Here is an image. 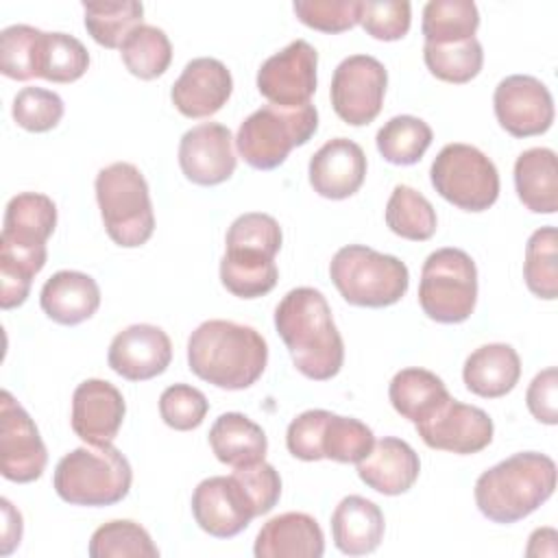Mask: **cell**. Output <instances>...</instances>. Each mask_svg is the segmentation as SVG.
Masks as SVG:
<instances>
[{
	"instance_id": "cell-43",
	"label": "cell",
	"mask_w": 558,
	"mask_h": 558,
	"mask_svg": "<svg viewBox=\"0 0 558 558\" xmlns=\"http://www.w3.org/2000/svg\"><path fill=\"white\" fill-rule=\"evenodd\" d=\"M207 412V397L190 384H172L159 397L161 421L177 432L196 429L205 421Z\"/></svg>"
},
{
	"instance_id": "cell-37",
	"label": "cell",
	"mask_w": 558,
	"mask_h": 558,
	"mask_svg": "<svg viewBox=\"0 0 558 558\" xmlns=\"http://www.w3.org/2000/svg\"><path fill=\"white\" fill-rule=\"evenodd\" d=\"M523 279L527 290L545 301L558 296V231L556 227L536 229L525 244Z\"/></svg>"
},
{
	"instance_id": "cell-47",
	"label": "cell",
	"mask_w": 558,
	"mask_h": 558,
	"mask_svg": "<svg viewBox=\"0 0 558 558\" xmlns=\"http://www.w3.org/2000/svg\"><path fill=\"white\" fill-rule=\"evenodd\" d=\"M233 475L240 480V484L248 493L257 517L270 512L277 506L281 497V477L272 464L262 460L251 466L233 469Z\"/></svg>"
},
{
	"instance_id": "cell-7",
	"label": "cell",
	"mask_w": 558,
	"mask_h": 558,
	"mask_svg": "<svg viewBox=\"0 0 558 558\" xmlns=\"http://www.w3.org/2000/svg\"><path fill=\"white\" fill-rule=\"evenodd\" d=\"M96 201L107 235L122 248L146 244L155 231L150 190L137 166L116 161L98 170Z\"/></svg>"
},
{
	"instance_id": "cell-32",
	"label": "cell",
	"mask_w": 558,
	"mask_h": 558,
	"mask_svg": "<svg viewBox=\"0 0 558 558\" xmlns=\"http://www.w3.org/2000/svg\"><path fill=\"white\" fill-rule=\"evenodd\" d=\"M480 11L471 0H429L423 9L425 44H456L475 37Z\"/></svg>"
},
{
	"instance_id": "cell-23",
	"label": "cell",
	"mask_w": 558,
	"mask_h": 558,
	"mask_svg": "<svg viewBox=\"0 0 558 558\" xmlns=\"http://www.w3.org/2000/svg\"><path fill=\"white\" fill-rule=\"evenodd\" d=\"M253 554L255 558H320L325 534L312 514L283 512L262 525Z\"/></svg>"
},
{
	"instance_id": "cell-48",
	"label": "cell",
	"mask_w": 558,
	"mask_h": 558,
	"mask_svg": "<svg viewBox=\"0 0 558 558\" xmlns=\"http://www.w3.org/2000/svg\"><path fill=\"white\" fill-rule=\"evenodd\" d=\"M525 403L536 421L545 425L558 423V371L554 366L541 371L530 381Z\"/></svg>"
},
{
	"instance_id": "cell-2",
	"label": "cell",
	"mask_w": 558,
	"mask_h": 558,
	"mask_svg": "<svg viewBox=\"0 0 558 558\" xmlns=\"http://www.w3.org/2000/svg\"><path fill=\"white\" fill-rule=\"evenodd\" d=\"M275 327L301 375L327 381L340 373L344 342L320 290L307 286L290 290L275 307Z\"/></svg>"
},
{
	"instance_id": "cell-19",
	"label": "cell",
	"mask_w": 558,
	"mask_h": 558,
	"mask_svg": "<svg viewBox=\"0 0 558 558\" xmlns=\"http://www.w3.org/2000/svg\"><path fill=\"white\" fill-rule=\"evenodd\" d=\"M107 362L116 375L129 381H146L170 366L172 342L161 327L137 323L113 336Z\"/></svg>"
},
{
	"instance_id": "cell-38",
	"label": "cell",
	"mask_w": 558,
	"mask_h": 558,
	"mask_svg": "<svg viewBox=\"0 0 558 558\" xmlns=\"http://www.w3.org/2000/svg\"><path fill=\"white\" fill-rule=\"evenodd\" d=\"M87 554L92 558H157L159 549L140 523L116 519L94 530Z\"/></svg>"
},
{
	"instance_id": "cell-36",
	"label": "cell",
	"mask_w": 558,
	"mask_h": 558,
	"mask_svg": "<svg viewBox=\"0 0 558 558\" xmlns=\"http://www.w3.org/2000/svg\"><path fill=\"white\" fill-rule=\"evenodd\" d=\"M89 68V52L81 39L68 33H44L39 44L37 78L74 83Z\"/></svg>"
},
{
	"instance_id": "cell-42",
	"label": "cell",
	"mask_w": 558,
	"mask_h": 558,
	"mask_svg": "<svg viewBox=\"0 0 558 558\" xmlns=\"http://www.w3.org/2000/svg\"><path fill=\"white\" fill-rule=\"evenodd\" d=\"M63 100L57 92L44 87H22L11 107V116L17 126L31 133H46L54 129L63 118Z\"/></svg>"
},
{
	"instance_id": "cell-6",
	"label": "cell",
	"mask_w": 558,
	"mask_h": 558,
	"mask_svg": "<svg viewBox=\"0 0 558 558\" xmlns=\"http://www.w3.org/2000/svg\"><path fill=\"white\" fill-rule=\"evenodd\" d=\"M133 484V469L124 453L109 445H85L65 453L52 475L57 495L72 506H113Z\"/></svg>"
},
{
	"instance_id": "cell-8",
	"label": "cell",
	"mask_w": 558,
	"mask_h": 558,
	"mask_svg": "<svg viewBox=\"0 0 558 558\" xmlns=\"http://www.w3.org/2000/svg\"><path fill=\"white\" fill-rule=\"evenodd\" d=\"M329 277L349 305L388 307L401 301L410 286L408 266L364 244H347L336 251Z\"/></svg>"
},
{
	"instance_id": "cell-30",
	"label": "cell",
	"mask_w": 558,
	"mask_h": 558,
	"mask_svg": "<svg viewBox=\"0 0 558 558\" xmlns=\"http://www.w3.org/2000/svg\"><path fill=\"white\" fill-rule=\"evenodd\" d=\"M449 397L445 381L436 373L416 366L399 371L388 386L395 412L412 423L432 416Z\"/></svg>"
},
{
	"instance_id": "cell-1",
	"label": "cell",
	"mask_w": 558,
	"mask_h": 558,
	"mask_svg": "<svg viewBox=\"0 0 558 558\" xmlns=\"http://www.w3.org/2000/svg\"><path fill=\"white\" fill-rule=\"evenodd\" d=\"M57 227V205L39 192H22L7 203L0 233V305L20 307L33 277L46 266V242Z\"/></svg>"
},
{
	"instance_id": "cell-11",
	"label": "cell",
	"mask_w": 558,
	"mask_h": 558,
	"mask_svg": "<svg viewBox=\"0 0 558 558\" xmlns=\"http://www.w3.org/2000/svg\"><path fill=\"white\" fill-rule=\"evenodd\" d=\"M429 179L434 190L464 211H484L499 198L495 163L471 144H447L436 155Z\"/></svg>"
},
{
	"instance_id": "cell-22",
	"label": "cell",
	"mask_w": 558,
	"mask_h": 558,
	"mask_svg": "<svg viewBox=\"0 0 558 558\" xmlns=\"http://www.w3.org/2000/svg\"><path fill=\"white\" fill-rule=\"evenodd\" d=\"M307 174L318 196L342 201L362 187L366 179V155L357 142L333 137L312 155Z\"/></svg>"
},
{
	"instance_id": "cell-27",
	"label": "cell",
	"mask_w": 558,
	"mask_h": 558,
	"mask_svg": "<svg viewBox=\"0 0 558 558\" xmlns=\"http://www.w3.org/2000/svg\"><path fill=\"white\" fill-rule=\"evenodd\" d=\"M521 377V357L506 342H490L475 349L462 366V379L469 392L482 399L506 397Z\"/></svg>"
},
{
	"instance_id": "cell-29",
	"label": "cell",
	"mask_w": 558,
	"mask_h": 558,
	"mask_svg": "<svg viewBox=\"0 0 558 558\" xmlns=\"http://www.w3.org/2000/svg\"><path fill=\"white\" fill-rule=\"evenodd\" d=\"M514 187L519 201L534 214L558 209V161L551 148H527L514 161Z\"/></svg>"
},
{
	"instance_id": "cell-18",
	"label": "cell",
	"mask_w": 558,
	"mask_h": 558,
	"mask_svg": "<svg viewBox=\"0 0 558 558\" xmlns=\"http://www.w3.org/2000/svg\"><path fill=\"white\" fill-rule=\"evenodd\" d=\"M179 166L196 185H220L235 172L233 135L220 122H203L183 133L179 142Z\"/></svg>"
},
{
	"instance_id": "cell-41",
	"label": "cell",
	"mask_w": 558,
	"mask_h": 558,
	"mask_svg": "<svg viewBox=\"0 0 558 558\" xmlns=\"http://www.w3.org/2000/svg\"><path fill=\"white\" fill-rule=\"evenodd\" d=\"M41 35L44 31L28 24H13L0 33V72L7 78H37Z\"/></svg>"
},
{
	"instance_id": "cell-34",
	"label": "cell",
	"mask_w": 558,
	"mask_h": 558,
	"mask_svg": "<svg viewBox=\"0 0 558 558\" xmlns=\"http://www.w3.org/2000/svg\"><path fill=\"white\" fill-rule=\"evenodd\" d=\"M85 28L102 48H120L133 28L142 26L144 4L122 2H83Z\"/></svg>"
},
{
	"instance_id": "cell-14",
	"label": "cell",
	"mask_w": 558,
	"mask_h": 558,
	"mask_svg": "<svg viewBox=\"0 0 558 558\" xmlns=\"http://www.w3.org/2000/svg\"><path fill=\"white\" fill-rule=\"evenodd\" d=\"M318 52L305 39H294L268 57L257 70L259 94L277 107H303L316 92Z\"/></svg>"
},
{
	"instance_id": "cell-33",
	"label": "cell",
	"mask_w": 558,
	"mask_h": 558,
	"mask_svg": "<svg viewBox=\"0 0 558 558\" xmlns=\"http://www.w3.org/2000/svg\"><path fill=\"white\" fill-rule=\"evenodd\" d=\"M434 140L432 126L416 116L390 118L375 137L379 155L395 166H412L421 161Z\"/></svg>"
},
{
	"instance_id": "cell-15",
	"label": "cell",
	"mask_w": 558,
	"mask_h": 558,
	"mask_svg": "<svg viewBox=\"0 0 558 558\" xmlns=\"http://www.w3.org/2000/svg\"><path fill=\"white\" fill-rule=\"evenodd\" d=\"M493 107L499 126L512 137L541 135L554 122L551 92L541 78L530 74H512L499 81Z\"/></svg>"
},
{
	"instance_id": "cell-9",
	"label": "cell",
	"mask_w": 558,
	"mask_h": 558,
	"mask_svg": "<svg viewBox=\"0 0 558 558\" xmlns=\"http://www.w3.org/2000/svg\"><path fill=\"white\" fill-rule=\"evenodd\" d=\"M316 131L318 111L314 105L290 109L264 105L240 124L235 146L251 168L275 170L288 159L292 148L307 144Z\"/></svg>"
},
{
	"instance_id": "cell-44",
	"label": "cell",
	"mask_w": 558,
	"mask_h": 558,
	"mask_svg": "<svg viewBox=\"0 0 558 558\" xmlns=\"http://www.w3.org/2000/svg\"><path fill=\"white\" fill-rule=\"evenodd\" d=\"M294 15L320 33H344L360 24V0H296Z\"/></svg>"
},
{
	"instance_id": "cell-35",
	"label": "cell",
	"mask_w": 558,
	"mask_h": 558,
	"mask_svg": "<svg viewBox=\"0 0 558 558\" xmlns=\"http://www.w3.org/2000/svg\"><path fill=\"white\" fill-rule=\"evenodd\" d=\"M120 57L126 70L142 78L153 81L161 76L172 61V44L168 35L150 24H142L131 31V35L120 46Z\"/></svg>"
},
{
	"instance_id": "cell-31",
	"label": "cell",
	"mask_w": 558,
	"mask_h": 558,
	"mask_svg": "<svg viewBox=\"0 0 558 558\" xmlns=\"http://www.w3.org/2000/svg\"><path fill=\"white\" fill-rule=\"evenodd\" d=\"M384 218L395 235L412 242L429 240L438 227L434 205L410 185H397L392 190Z\"/></svg>"
},
{
	"instance_id": "cell-10",
	"label": "cell",
	"mask_w": 558,
	"mask_h": 558,
	"mask_svg": "<svg viewBox=\"0 0 558 558\" xmlns=\"http://www.w3.org/2000/svg\"><path fill=\"white\" fill-rule=\"evenodd\" d=\"M418 303L425 316L436 323H464L477 303V268L473 257L453 246L429 253L421 268Z\"/></svg>"
},
{
	"instance_id": "cell-4",
	"label": "cell",
	"mask_w": 558,
	"mask_h": 558,
	"mask_svg": "<svg viewBox=\"0 0 558 558\" xmlns=\"http://www.w3.org/2000/svg\"><path fill=\"white\" fill-rule=\"evenodd\" d=\"M556 490V462L538 451L514 453L475 480L477 510L493 523H517Z\"/></svg>"
},
{
	"instance_id": "cell-13",
	"label": "cell",
	"mask_w": 558,
	"mask_h": 558,
	"mask_svg": "<svg viewBox=\"0 0 558 558\" xmlns=\"http://www.w3.org/2000/svg\"><path fill=\"white\" fill-rule=\"evenodd\" d=\"M48 451L31 414L9 390L0 392V473L15 484L41 477Z\"/></svg>"
},
{
	"instance_id": "cell-28",
	"label": "cell",
	"mask_w": 558,
	"mask_h": 558,
	"mask_svg": "<svg viewBox=\"0 0 558 558\" xmlns=\"http://www.w3.org/2000/svg\"><path fill=\"white\" fill-rule=\"evenodd\" d=\"M214 456L233 469L257 464L266 458L268 438L264 429L242 412L220 414L209 429Z\"/></svg>"
},
{
	"instance_id": "cell-45",
	"label": "cell",
	"mask_w": 558,
	"mask_h": 558,
	"mask_svg": "<svg viewBox=\"0 0 558 558\" xmlns=\"http://www.w3.org/2000/svg\"><path fill=\"white\" fill-rule=\"evenodd\" d=\"M362 28L379 41L403 39L412 24V4L401 0H366L360 2Z\"/></svg>"
},
{
	"instance_id": "cell-16",
	"label": "cell",
	"mask_w": 558,
	"mask_h": 558,
	"mask_svg": "<svg viewBox=\"0 0 558 558\" xmlns=\"http://www.w3.org/2000/svg\"><path fill=\"white\" fill-rule=\"evenodd\" d=\"M421 440L438 451L477 453L493 440V418L477 405L449 397L432 416L414 423Z\"/></svg>"
},
{
	"instance_id": "cell-40",
	"label": "cell",
	"mask_w": 558,
	"mask_h": 558,
	"mask_svg": "<svg viewBox=\"0 0 558 558\" xmlns=\"http://www.w3.org/2000/svg\"><path fill=\"white\" fill-rule=\"evenodd\" d=\"M373 445H375V436L366 423L353 416H340L333 412L329 414L323 432V440H320L323 458L342 462V464H349V462L357 464L362 458L371 453Z\"/></svg>"
},
{
	"instance_id": "cell-49",
	"label": "cell",
	"mask_w": 558,
	"mask_h": 558,
	"mask_svg": "<svg viewBox=\"0 0 558 558\" xmlns=\"http://www.w3.org/2000/svg\"><path fill=\"white\" fill-rule=\"evenodd\" d=\"M2 514H4V527H2V556H9L22 541V514L11 506L9 499H2Z\"/></svg>"
},
{
	"instance_id": "cell-12",
	"label": "cell",
	"mask_w": 558,
	"mask_h": 558,
	"mask_svg": "<svg viewBox=\"0 0 558 558\" xmlns=\"http://www.w3.org/2000/svg\"><path fill=\"white\" fill-rule=\"evenodd\" d=\"M388 72L384 63L371 54H351L338 63L331 76V107L336 116L351 124H371L384 105Z\"/></svg>"
},
{
	"instance_id": "cell-26",
	"label": "cell",
	"mask_w": 558,
	"mask_h": 558,
	"mask_svg": "<svg viewBox=\"0 0 558 558\" xmlns=\"http://www.w3.org/2000/svg\"><path fill=\"white\" fill-rule=\"evenodd\" d=\"M384 530L381 508L360 495L344 497L331 514L333 545L347 556L373 554L384 538Z\"/></svg>"
},
{
	"instance_id": "cell-25",
	"label": "cell",
	"mask_w": 558,
	"mask_h": 558,
	"mask_svg": "<svg viewBox=\"0 0 558 558\" xmlns=\"http://www.w3.org/2000/svg\"><path fill=\"white\" fill-rule=\"evenodd\" d=\"M39 305L50 320L74 327L96 314L100 307V288L87 272L59 270L44 283Z\"/></svg>"
},
{
	"instance_id": "cell-3",
	"label": "cell",
	"mask_w": 558,
	"mask_h": 558,
	"mask_svg": "<svg viewBox=\"0 0 558 558\" xmlns=\"http://www.w3.org/2000/svg\"><path fill=\"white\" fill-rule=\"evenodd\" d=\"M268 344L264 336L233 320H205L187 340L190 371L222 390L251 388L266 371Z\"/></svg>"
},
{
	"instance_id": "cell-17",
	"label": "cell",
	"mask_w": 558,
	"mask_h": 558,
	"mask_svg": "<svg viewBox=\"0 0 558 558\" xmlns=\"http://www.w3.org/2000/svg\"><path fill=\"white\" fill-rule=\"evenodd\" d=\"M192 514L198 527L216 538L238 536L257 517L248 493L233 473L203 480L192 493Z\"/></svg>"
},
{
	"instance_id": "cell-21",
	"label": "cell",
	"mask_w": 558,
	"mask_h": 558,
	"mask_svg": "<svg viewBox=\"0 0 558 558\" xmlns=\"http://www.w3.org/2000/svg\"><path fill=\"white\" fill-rule=\"evenodd\" d=\"M233 92L227 65L214 57L192 59L170 89V100L185 118H209L218 113Z\"/></svg>"
},
{
	"instance_id": "cell-46",
	"label": "cell",
	"mask_w": 558,
	"mask_h": 558,
	"mask_svg": "<svg viewBox=\"0 0 558 558\" xmlns=\"http://www.w3.org/2000/svg\"><path fill=\"white\" fill-rule=\"evenodd\" d=\"M329 414V410H305L290 421L286 432V447L294 458L305 462L323 460L320 440Z\"/></svg>"
},
{
	"instance_id": "cell-39",
	"label": "cell",
	"mask_w": 558,
	"mask_h": 558,
	"mask_svg": "<svg viewBox=\"0 0 558 558\" xmlns=\"http://www.w3.org/2000/svg\"><path fill=\"white\" fill-rule=\"evenodd\" d=\"M423 61L427 70L445 83H469L484 65V52L477 37L456 44H425Z\"/></svg>"
},
{
	"instance_id": "cell-24",
	"label": "cell",
	"mask_w": 558,
	"mask_h": 558,
	"mask_svg": "<svg viewBox=\"0 0 558 558\" xmlns=\"http://www.w3.org/2000/svg\"><path fill=\"white\" fill-rule=\"evenodd\" d=\"M421 473L418 453L401 438L386 436L377 440L366 458L357 462L360 480L381 493V495H401L408 493Z\"/></svg>"
},
{
	"instance_id": "cell-5",
	"label": "cell",
	"mask_w": 558,
	"mask_h": 558,
	"mask_svg": "<svg viewBox=\"0 0 558 558\" xmlns=\"http://www.w3.org/2000/svg\"><path fill=\"white\" fill-rule=\"evenodd\" d=\"M281 242L283 233L272 216L262 211L238 216L225 238V255L220 259L222 286L240 299L268 294L279 279L275 255Z\"/></svg>"
},
{
	"instance_id": "cell-20",
	"label": "cell",
	"mask_w": 558,
	"mask_h": 558,
	"mask_svg": "<svg viewBox=\"0 0 558 558\" xmlns=\"http://www.w3.org/2000/svg\"><path fill=\"white\" fill-rule=\"evenodd\" d=\"M126 414L122 392L107 379H85L72 395V432L87 445L116 440Z\"/></svg>"
}]
</instances>
